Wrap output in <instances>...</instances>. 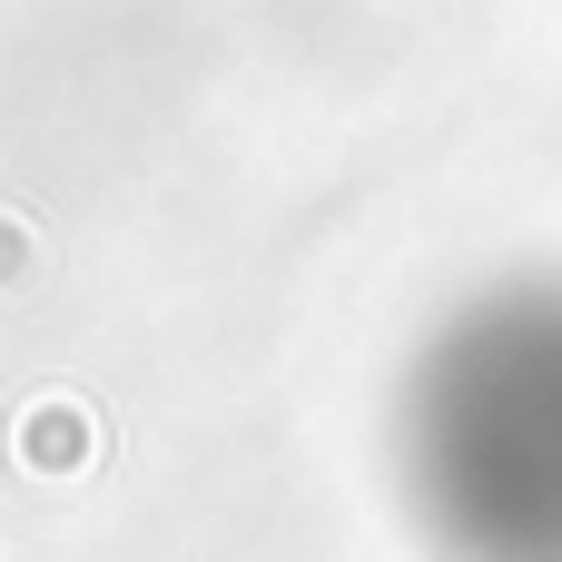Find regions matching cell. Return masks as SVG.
Returning a JSON list of instances; mask_svg holds the SVG:
<instances>
[{
  "label": "cell",
  "mask_w": 562,
  "mask_h": 562,
  "mask_svg": "<svg viewBox=\"0 0 562 562\" xmlns=\"http://www.w3.org/2000/svg\"><path fill=\"white\" fill-rule=\"evenodd\" d=\"M425 454L464 533L562 543V306H494L435 366Z\"/></svg>",
  "instance_id": "1"
}]
</instances>
